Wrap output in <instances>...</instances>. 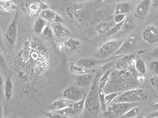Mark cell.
<instances>
[{"label":"cell","mask_w":158,"mask_h":118,"mask_svg":"<svg viewBox=\"0 0 158 118\" xmlns=\"http://www.w3.org/2000/svg\"><path fill=\"white\" fill-rule=\"evenodd\" d=\"M112 65L113 63L106 64L102 66L96 74L90 91L85 97V108L90 114L94 115L97 114L100 109L98 96V80L101 75Z\"/></svg>","instance_id":"cell-1"},{"label":"cell","mask_w":158,"mask_h":118,"mask_svg":"<svg viewBox=\"0 0 158 118\" xmlns=\"http://www.w3.org/2000/svg\"><path fill=\"white\" fill-rule=\"evenodd\" d=\"M48 7L45 0H25L20 6L22 12L29 18L38 17L43 10Z\"/></svg>","instance_id":"cell-2"},{"label":"cell","mask_w":158,"mask_h":118,"mask_svg":"<svg viewBox=\"0 0 158 118\" xmlns=\"http://www.w3.org/2000/svg\"><path fill=\"white\" fill-rule=\"evenodd\" d=\"M148 98V94L144 89L137 88L127 90L121 93L113 102L137 103L145 101Z\"/></svg>","instance_id":"cell-3"},{"label":"cell","mask_w":158,"mask_h":118,"mask_svg":"<svg viewBox=\"0 0 158 118\" xmlns=\"http://www.w3.org/2000/svg\"><path fill=\"white\" fill-rule=\"evenodd\" d=\"M123 41L122 40L114 39L106 42L96 51L94 57L102 60L110 58L117 52Z\"/></svg>","instance_id":"cell-4"},{"label":"cell","mask_w":158,"mask_h":118,"mask_svg":"<svg viewBox=\"0 0 158 118\" xmlns=\"http://www.w3.org/2000/svg\"><path fill=\"white\" fill-rule=\"evenodd\" d=\"M136 103L117 102L107 107L104 113L105 117L107 118H121L128 110L136 106Z\"/></svg>","instance_id":"cell-5"},{"label":"cell","mask_w":158,"mask_h":118,"mask_svg":"<svg viewBox=\"0 0 158 118\" xmlns=\"http://www.w3.org/2000/svg\"><path fill=\"white\" fill-rule=\"evenodd\" d=\"M19 6L15 12V15L5 33V39L8 44L14 47L16 44L18 33V20L19 17Z\"/></svg>","instance_id":"cell-6"},{"label":"cell","mask_w":158,"mask_h":118,"mask_svg":"<svg viewBox=\"0 0 158 118\" xmlns=\"http://www.w3.org/2000/svg\"><path fill=\"white\" fill-rule=\"evenodd\" d=\"M122 56H113L108 59H104V60L97 59L96 58H83L79 60L76 64L79 66H81L82 67L87 69L91 70V68L97 65L104 64L110 60L119 58Z\"/></svg>","instance_id":"cell-7"},{"label":"cell","mask_w":158,"mask_h":118,"mask_svg":"<svg viewBox=\"0 0 158 118\" xmlns=\"http://www.w3.org/2000/svg\"><path fill=\"white\" fill-rule=\"evenodd\" d=\"M63 96L74 103L83 99L85 95L83 91L80 88L71 86L65 90L63 92Z\"/></svg>","instance_id":"cell-8"},{"label":"cell","mask_w":158,"mask_h":118,"mask_svg":"<svg viewBox=\"0 0 158 118\" xmlns=\"http://www.w3.org/2000/svg\"><path fill=\"white\" fill-rule=\"evenodd\" d=\"M135 44L136 41L133 37L125 40L113 56H123L131 54L134 49Z\"/></svg>","instance_id":"cell-9"},{"label":"cell","mask_w":158,"mask_h":118,"mask_svg":"<svg viewBox=\"0 0 158 118\" xmlns=\"http://www.w3.org/2000/svg\"><path fill=\"white\" fill-rule=\"evenodd\" d=\"M153 0H141L135 6L134 15L138 19H143L148 15Z\"/></svg>","instance_id":"cell-10"},{"label":"cell","mask_w":158,"mask_h":118,"mask_svg":"<svg viewBox=\"0 0 158 118\" xmlns=\"http://www.w3.org/2000/svg\"><path fill=\"white\" fill-rule=\"evenodd\" d=\"M135 27L134 20L131 17L126 18L123 21L120 30L113 37L114 39H118L125 37L131 33L134 29Z\"/></svg>","instance_id":"cell-11"},{"label":"cell","mask_w":158,"mask_h":118,"mask_svg":"<svg viewBox=\"0 0 158 118\" xmlns=\"http://www.w3.org/2000/svg\"><path fill=\"white\" fill-rule=\"evenodd\" d=\"M144 40L152 44L158 42V29L154 26H148L147 27L143 33Z\"/></svg>","instance_id":"cell-12"},{"label":"cell","mask_w":158,"mask_h":118,"mask_svg":"<svg viewBox=\"0 0 158 118\" xmlns=\"http://www.w3.org/2000/svg\"><path fill=\"white\" fill-rule=\"evenodd\" d=\"M40 15L45 19L47 22L52 24L56 23H63L64 22V19L60 15L49 8L43 10L40 14Z\"/></svg>","instance_id":"cell-13"},{"label":"cell","mask_w":158,"mask_h":118,"mask_svg":"<svg viewBox=\"0 0 158 118\" xmlns=\"http://www.w3.org/2000/svg\"><path fill=\"white\" fill-rule=\"evenodd\" d=\"M134 55L131 54L121 57L115 64V68L117 70L128 71L131 63L134 60Z\"/></svg>","instance_id":"cell-14"},{"label":"cell","mask_w":158,"mask_h":118,"mask_svg":"<svg viewBox=\"0 0 158 118\" xmlns=\"http://www.w3.org/2000/svg\"><path fill=\"white\" fill-rule=\"evenodd\" d=\"M116 24L113 20L100 22L95 26V31L100 36H106L109 31Z\"/></svg>","instance_id":"cell-15"},{"label":"cell","mask_w":158,"mask_h":118,"mask_svg":"<svg viewBox=\"0 0 158 118\" xmlns=\"http://www.w3.org/2000/svg\"><path fill=\"white\" fill-rule=\"evenodd\" d=\"M52 27L54 34L58 38H63L70 35L69 30L65 27L62 23L52 24Z\"/></svg>","instance_id":"cell-16"},{"label":"cell","mask_w":158,"mask_h":118,"mask_svg":"<svg viewBox=\"0 0 158 118\" xmlns=\"http://www.w3.org/2000/svg\"><path fill=\"white\" fill-rule=\"evenodd\" d=\"M73 102L69 101L66 98H63L56 100L54 102L50 107V111H55L64 109L70 106Z\"/></svg>","instance_id":"cell-17"},{"label":"cell","mask_w":158,"mask_h":118,"mask_svg":"<svg viewBox=\"0 0 158 118\" xmlns=\"http://www.w3.org/2000/svg\"><path fill=\"white\" fill-rule=\"evenodd\" d=\"M14 90L13 82L10 77H7L4 83L3 92L6 100L9 101L12 98Z\"/></svg>","instance_id":"cell-18"},{"label":"cell","mask_w":158,"mask_h":118,"mask_svg":"<svg viewBox=\"0 0 158 118\" xmlns=\"http://www.w3.org/2000/svg\"><path fill=\"white\" fill-rule=\"evenodd\" d=\"M47 25V22L41 17H38L33 25V32L36 35H40Z\"/></svg>","instance_id":"cell-19"},{"label":"cell","mask_w":158,"mask_h":118,"mask_svg":"<svg viewBox=\"0 0 158 118\" xmlns=\"http://www.w3.org/2000/svg\"><path fill=\"white\" fill-rule=\"evenodd\" d=\"M18 7L11 0H0V11L10 13L15 11Z\"/></svg>","instance_id":"cell-20"},{"label":"cell","mask_w":158,"mask_h":118,"mask_svg":"<svg viewBox=\"0 0 158 118\" xmlns=\"http://www.w3.org/2000/svg\"><path fill=\"white\" fill-rule=\"evenodd\" d=\"M64 50L68 52H74L76 51L80 47L81 42L77 39L74 38H69L64 43Z\"/></svg>","instance_id":"cell-21"},{"label":"cell","mask_w":158,"mask_h":118,"mask_svg":"<svg viewBox=\"0 0 158 118\" xmlns=\"http://www.w3.org/2000/svg\"><path fill=\"white\" fill-rule=\"evenodd\" d=\"M93 77L91 73L83 74L78 76L77 82L80 86L82 87H87L93 82Z\"/></svg>","instance_id":"cell-22"},{"label":"cell","mask_w":158,"mask_h":118,"mask_svg":"<svg viewBox=\"0 0 158 118\" xmlns=\"http://www.w3.org/2000/svg\"><path fill=\"white\" fill-rule=\"evenodd\" d=\"M131 9V6L128 2L119 3L115 6L114 9V15L117 14H127Z\"/></svg>","instance_id":"cell-23"},{"label":"cell","mask_w":158,"mask_h":118,"mask_svg":"<svg viewBox=\"0 0 158 118\" xmlns=\"http://www.w3.org/2000/svg\"><path fill=\"white\" fill-rule=\"evenodd\" d=\"M69 70L71 73L75 74V75H77V76L88 74V73H91L93 72V70L84 68L77 64L75 65L73 63H72L70 65V66H69Z\"/></svg>","instance_id":"cell-24"},{"label":"cell","mask_w":158,"mask_h":118,"mask_svg":"<svg viewBox=\"0 0 158 118\" xmlns=\"http://www.w3.org/2000/svg\"><path fill=\"white\" fill-rule=\"evenodd\" d=\"M111 73V70H107L101 75L98 80V86L99 89H105L107 84L108 82L109 81Z\"/></svg>","instance_id":"cell-25"},{"label":"cell","mask_w":158,"mask_h":118,"mask_svg":"<svg viewBox=\"0 0 158 118\" xmlns=\"http://www.w3.org/2000/svg\"><path fill=\"white\" fill-rule=\"evenodd\" d=\"M85 97L80 101L74 102L72 103V107L76 115L81 114L83 111L85 107Z\"/></svg>","instance_id":"cell-26"},{"label":"cell","mask_w":158,"mask_h":118,"mask_svg":"<svg viewBox=\"0 0 158 118\" xmlns=\"http://www.w3.org/2000/svg\"><path fill=\"white\" fill-rule=\"evenodd\" d=\"M135 69L139 74L145 76L147 74V68L144 62L141 59H138L135 61Z\"/></svg>","instance_id":"cell-27"},{"label":"cell","mask_w":158,"mask_h":118,"mask_svg":"<svg viewBox=\"0 0 158 118\" xmlns=\"http://www.w3.org/2000/svg\"><path fill=\"white\" fill-rule=\"evenodd\" d=\"M55 112L62 115L64 118L72 117V116H74L76 115L74 112V109L72 107V105L68 107L64 108V109L57 110V111H55Z\"/></svg>","instance_id":"cell-28"},{"label":"cell","mask_w":158,"mask_h":118,"mask_svg":"<svg viewBox=\"0 0 158 118\" xmlns=\"http://www.w3.org/2000/svg\"><path fill=\"white\" fill-rule=\"evenodd\" d=\"M140 112V108L136 106L128 110L121 118H135L138 116Z\"/></svg>","instance_id":"cell-29"},{"label":"cell","mask_w":158,"mask_h":118,"mask_svg":"<svg viewBox=\"0 0 158 118\" xmlns=\"http://www.w3.org/2000/svg\"><path fill=\"white\" fill-rule=\"evenodd\" d=\"M105 95L104 89H99L98 90V96H99L100 107H101L102 111L105 112L106 110L107 105L105 101Z\"/></svg>","instance_id":"cell-30"},{"label":"cell","mask_w":158,"mask_h":118,"mask_svg":"<svg viewBox=\"0 0 158 118\" xmlns=\"http://www.w3.org/2000/svg\"><path fill=\"white\" fill-rule=\"evenodd\" d=\"M123 21V22H121V23H117V24H115V25L107 33L106 36H107V37H112L115 36V35H116V34L119 32V31L120 30L122 26Z\"/></svg>","instance_id":"cell-31"},{"label":"cell","mask_w":158,"mask_h":118,"mask_svg":"<svg viewBox=\"0 0 158 118\" xmlns=\"http://www.w3.org/2000/svg\"><path fill=\"white\" fill-rule=\"evenodd\" d=\"M41 35H42L44 38H45L46 40H51V39H52L54 34L52 27L47 25L44 28V30L43 31Z\"/></svg>","instance_id":"cell-32"},{"label":"cell","mask_w":158,"mask_h":118,"mask_svg":"<svg viewBox=\"0 0 158 118\" xmlns=\"http://www.w3.org/2000/svg\"><path fill=\"white\" fill-rule=\"evenodd\" d=\"M121 92H113L105 95V101L106 104H109L115 100V99L120 94Z\"/></svg>","instance_id":"cell-33"},{"label":"cell","mask_w":158,"mask_h":118,"mask_svg":"<svg viewBox=\"0 0 158 118\" xmlns=\"http://www.w3.org/2000/svg\"><path fill=\"white\" fill-rule=\"evenodd\" d=\"M149 69L152 73L155 75H158V60H153L149 63Z\"/></svg>","instance_id":"cell-34"},{"label":"cell","mask_w":158,"mask_h":118,"mask_svg":"<svg viewBox=\"0 0 158 118\" xmlns=\"http://www.w3.org/2000/svg\"><path fill=\"white\" fill-rule=\"evenodd\" d=\"M126 18V15L125 14H117L114 16L113 21L117 24L123 22Z\"/></svg>","instance_id":"cell-35"},{"label":"cell","mask_w":158,"mask_h":118,"mask_svg":"<svg viewBox=\"0 0 158 118\" xmlns=\"http://www.w3.org/2000/svg\"><path fill=\"white\" fill-rule=\"evenodd\" d=\"M46 116L48 117L51 118H64L62 115L55 111H50V112L46 113Z\"/></svg>","instance_id":"cell-36"},{"label":"cell","mask_w":158,"mask_h":118,"mask_svg":"<svg viewBox=\"0 0 158 118\" xmlns=\"http://www.w3.org/2000/svg\"><path fill=\"white\" fill-rule=\"evenodd\" d=\"M150 82L151 85L156 88L158 89V76L157 75H154L150 78Z\"/></svg>","instance_id":"cell-37"},{"label":"cell","mask_w":158,"mask_h":118,"mask_svg":"<svg viewBox=\"0 0 158 118\" xmlns=\"http://www.w3.org/2000/svg\"><path fill=\"white\" fill-rule=\"evenodd\" d=\"M0 47L4 52H6L5 46L4 44L3 41V36L1 26H0Z\"/></svg>","instance_id":"cell-38"},{"label":"cell","mask_w":158,"mask_h":118,"mask_svg":"<svg viewBox=\"0 0 158 118\" xmlns=\"http://www.w3.org/2000/svg\"><path fill=\"white\" fill-rule=\"evenodd\" d=\"M150 56L154 58H158V46L154 48L150 53Z\"/></svg>","instance_id":"cell-39"},{"label":"cell","mask_w":158,"mask_h":118,"mask_svg":"<svg viewBox=\"0 0 158 118\" xmlns=\"http://www.w3.org/2000/svg\"><path fill=\"white\" fill-rule=\"evenodd\" d=\"M0 66L3 68L6 67L5 60L4 57L2 53H1V51H0Z\"/></svg>","instance_id":"cell-40"},{"label":"cell","mask_w":158,"mask_h":118,"mask_svg":"<svg viewBox=\"0 0 158 118\" xmlns=\"http://www.w3.org/2000/svg\"><path fill=\"white\" fill-rule=\"evenodd\" d=\"M3 81L2 75L0 74V99L2 97V95L3 92Z\"/></svg>","instance_id":"cell-41"},{"label":"cell","mask_w":158,"mask_h":118,"mask_svg":"<svg viewBox=\"0 0 158 118\" xmlns=\"http://www.w3.org/2000/svg\"><path fill=\"white\" fill-rule=\"evenodd\" d=\"M139 75V76H137V77H136V80H137V82H143L144 81L145 78L144 76H143V75Z\"/></svg>","instance_id":"cell-42"},{"label":"cell","mask_w":158,"mask_h":118,"mask_svg":"<svg viewBox=\"0 0 158 118\" xmlns=\"http://www.w3.org/2000/svg\"><path fill=\"white\" fill-rule=\"evenodd\" d=\"M148 116L149 118H158V110H156L155 112L151 113Z\"/></svg>","instance_id":"cell-43"},{"label":"cell","mask_w":158,"mask_h":118,"mask_svg":"<svg viewBox=\"0 0 158 118\" xmlns=\"http://www.w3.org/2000/svg\"><path fill=\"white\" fill-rule=\"evenodd\" d=\"M57 47L58 50L60 51H62L64 50V44H59L57 45Z\"/></svg>","instance_id":"cell-44"},{"label":"cell","mask_w":158,"mask_h":118,"mask_svg":"<svg viewBox=\"0 0 158 118\" xmlns=\"http://www.w3.org/2000/svg\"><path fill=\"white\" fill-rule=\"evenodd\" d=\"M3 114V112L2 106L0 103V118H2Z\"/></svg>","instance_id":"cell-45"},{"label":"cell","mask_w":158,"mask_h":118,"mask_svg":"<svg viewBox=\"0 0 158 118\" xmlns=\"http://www.w3.org/2000/svg\"><path fill=\"white\" fill-rule=\"evenodd\" d=\"M153 5L154 7H156L158 6V0H153Z\"/></svg>","instance_id":"cell-46"},{"label":"cell","mask_w":158,"mask_h":118,"mask_svg":"<svg viewBox=\"0 0 158 118\" xmlns=\"http://www.w3.org/2000/svg\"><path fill=\"white\" fill-rule=\"evenodd\" d=\"M110 1V0H97L98 2L100 3H102L107 2H109Z\"/></svg>","instance_id":"cell-47"},{"label":"cell","mask_w":158,"mask_h":118,"mask_svg":"<svg viewBox=\"0 0 158 118\" xmlns=\"http://www.w3.org/2000/svg\"><path fill=\"white\" fill-rule=\"evenodd\" d=\"M154 107L155 110H158V103H156L154 105Z\"/></svg>","instance_id":"cell-48"},{"label":"cell","mask_w":158,"mask_h":118,"mask_svg":"<svg viewBox=\"0 0 158 118\" xmlns=\"http://www.w3.org/2000/svg\"><path fill=\"white\" fill-rule=\"evenodd\" d=\"M90 1V0H77L78 2H86V1Z\"/></svg>","instance_id":"cell-49"},{"label":"cell","mask_w":158,"mask_h":118,"mask_svg":"<svg viewBox=\"0 0 158 118\" xmlns=\"http://www.w3.org/2000/svg\"><path fill=\"white\" fill-rule=\"evenodd\" d=\"M123 1H131V0H123Z\"/></svg>","instance_id":"cell-50"}]
</instances>
